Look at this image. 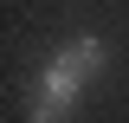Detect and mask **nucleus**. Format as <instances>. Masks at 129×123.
Instances as JSON below:
<instances>
[{"instance_id": "nucleus-1", "label": "nucleus", "mask_w": 129, "mask_h": 123, "mask_svg": "<svg viewBox=\"0 0 129 123\" xmlns=\"http://www.w3.org/2000/svg\"><path fill=\"white\" fill-rule=\"evenodd\" d=\"M84 78H90V71H84V65H78L71 52L58 46V52L45 58V71H39V84H32V123H58L64 110L78 104V91H84Z\"/></svg>"}]
</instances>
